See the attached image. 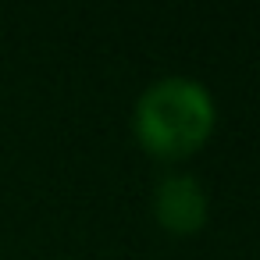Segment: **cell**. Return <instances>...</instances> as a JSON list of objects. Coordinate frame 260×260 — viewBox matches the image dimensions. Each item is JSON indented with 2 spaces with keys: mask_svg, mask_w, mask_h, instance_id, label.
Wrapping results in <instances>:
<instances>
[{
  "mask_svg": "<svg viewBox=\"0 0 260 260\" xmlns=\"http://www.w3.org/2000/svg\"><path fill=\"white\" fill-rule=\"evenodd\" d=\"M217 125V104L200 79L168 75L150 82L132 111V132L153 160H185L200 153Z\"/></svg>",
  "mask_w": 260,
  "mask_h": 260,
  "instance_id": "cell-1",
  "label": "cell"
},
{
  "mask_svg": "<svg viewBox=\"0 0 260 260\" xmlns=\"http://www.w3.org/2000/svg\"><path fill=\"white\" fill-rule=\"evenodd\" d=\"M210 203H207V189L196 175L185 171H171L157 182L153 189V217L157 224L175 235V239H189L207 224Z\"/></svg>",
  "mask_w": 260,
  "mask_h": 260,
  "instance_id": "cell-2",
  "label": "cell"
}]
</instances>
